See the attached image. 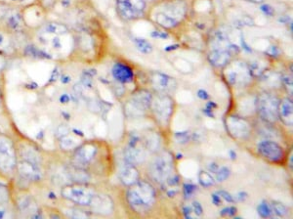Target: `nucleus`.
<instances>
[{
  "label": "nucleus",
  "instance_id": "6e6552de",
  "mask_svg": "<svg viewBox=\"0 0 293 219\" xmlns=\"http://www.w3.org/2000/svg\"><path fill=\"white\" fill-rule=\"evenodd\" d=\"M224 76L227 82L235 87L246 86L250 82L252 77L249 66L241 61L230 62L226 66Z\"/></svg>",
  "mask_w": 293,
  "mask_h": 219
},
{
  "label": "nucleus",
  "instance_id": "4be33fe9",
  "mask_svg": "<svg viewBox=\"0 0 293 219\" xmlns=\"http://www.w3.org/2000/svg\"><path fill=\"white\" fill-rule=\"evenodd\" d=\"M232 56L233 55L229 50L213 49L208 55V60L210 64H212L215 67L223 68L231 62Z\"/></svg>",
  "mask_w": 293,
  "mask_h": 219
},
{
  "label": "nucleus",
  "instance_id": "a211bd4d",
  "mask_svg": "<svg viewBox=\"0 0 293 219\" xmlns=\"http://www.w3.org/2000/svg\"><path fill=\"white\" fill-rule=\"evenodd\" d=\"M138 144L139 141L134 139V141H131L129 146L124 151V160L129 164L138 165L146 161V153L144 149H141L138 146Z\"/></svg>",
  "mask_w": 293,
  "mask_h": 219
},
{
  "label": "nucleus",
  "instance_id": "4c0bfd02",
  "mask_svg": "<svg viewBox=\"0 0 293 219\" xmlns=\"http://www.w3.org/2000/svg\"><path fill=\"white\" fill-rule=\"evenodd\" d=\"M192 210L194 215L201 216L203 213V208L199 202H193L192 205Z\"/></svg>",
  "mask_w": 293,
  "mask_h": 219
},
{
  "label": "nucleus",
  "instance_id": "9d476101",
  "mask_svg": "<svg viewBox=\"0 0 293 219\" xmlns=\"http://www.w3.org/2000/svg\"><path fill=\"white\" fill-rule=\"evenodd\" d=\"M173 171V158L168 152H163L151 163L150 174L152 178L158 182L163 183L172 174Z\"/></svg>",
  "mask_w": 293,
  "mask_h": 219
},
{
  "label": "nucleus",
  "instance_id": "c03bdc74",
  "mask_svg": "<svg viewBox=\"0 0 293 219\" xmlns=\"http://www.w3.org/2000/svg\"><path fill=\"white\" fill-rule=\"evenodd\" d=\"M5 65H6L5 58L3 57V56L0 54V72L5 68Z\"/></svg>",
  "mask_w": 293,
  "mask_h": 219
},
{
  "label": "nucleus",
  "instance_id": "7ed1b4c3",
  "mask_svg": "<svg viewBox=\"0 0 293 219\" xmlns=\"http://www.w3.org/2000/svg\"><path fill=\"white\" fill-rule=\"evenodd\" d=\"M17 162L16 142L9 135L0 133V174L7 178L14 176Z\"/></svg>",
  "mask_w": 293,
  "mask_h": 219
},
{
  "label": "nucleus",
  "instance_id": "f8f14e48",
  "mask_svg": "<svg viewBox=\"0 0 293 219\" xmlns=\"http://www.w3.org/2000/svg\"><path fill=\"white\" fill-rule=\"evenodd\" d=\"M226 127L229 134L237 140H246L251 133L250 124L242 116H228L226 119Z\"/></svg>",
  "mask_w": 293,
  "mask_h": 219
},
{
  "label": "nucleus",
  "instance_id": "1a4fd4ad",
  "mask_svg": "<svg viewBox=\"0 0 293 219\" xmlns=\"http://www.w3.org/2000/svg\"><path fill=\"white\" fill-rule=\"evenodd\" d=\"M153 95L146 90L136 91L124 106L125 115L128 117H141L151 108Z\"/></svg>",
  "mask_w": 293,
  "mask_h": 219
},
{
  "label": "nucleus",
  "instance_id": "a878e982",
  "mask_svg": "<svg viewBox=\"0 0 293 219\" xmlns=\"http://www.w3.org/2000/svg\"><path fill=\"white\" fill-rule=\"evenodd\" d=\"M13 201L0 203V219L15 218L17 216V211L12 204Z\"/></svg>",
  "mask_w": 293,
  "mask_h": 219
},
{
  "label": "nucleus",
  "instance_id": "79ce46f5",
  "mask_svg": "<svg viewBox=\"0 0 293 219\" xmlns=\"http://www.w3.org/2000/svg\"><path fill=\"white\" fill-rule=\"evenodd\" d=\"M261 10L264 12V14L265 15H267V16H270L272 17L274 14H275V11H274V8L273 7H271L270 5H263V6H261Z\"/></svg>",
  "mask_w": 293,
  "mask_h": 219
},
{
  "label": "nucleus",
  "instance_id": "cd10ccee",
  "mask_svg": "<svg viewBox=\"0 0 293 219\" xmlns=\"http://www.w3.org/2000/svg\"><path fill=\"white\" fill-rule=\"evenodd\" d=\"M79 145V140L72 136V135H67L61 138L60 141V146L62 150L74 151Z\"/></svg>",
  "mask_w": 293,
  "mask_h": 219
},
{
  "label": "nucleus",
  "instance_id": "2eb2a0df",
  "mask_svg": "<svg viewBox=\"0 0 293 219\" xmlns=\"http://www.w3.org/2000/svg\"><path fill=\"white\" fill-rule=\"evenodd\" d=\"M12 201L14 203L16 211L23 213V215L34 217L40 211L37 202L33 195H30L25 191H22V193L19 194L15 200L12 199Z\"/></svg>",
  "mask_w": 293,
  "mask_h": 219
},
{
  "label": "nucleus",
  "instance_id": "39448f33",
  "mask_svg": "<svg viewBox=\"0 0 293 219\" xmlns=\"http://www.w3.org/2000/svg\"><path fill=\"white\" fill-rule=\"evenodd\" d=\"M15 175L26 183L40 185L46 180V169L42 165L18 159Z\"/></svg>",
  "mask_w": 293,
  "mask_h": 219
},
{
  "label": "nucleus",
  "instance_id": "423d86ee",
  "mask_svg": "<svg viewBox=\"0 0 293 219\" xmlns=\"http://www.w3.org/2000/svg\"><path fill=\"white\" fill-rule=\"evenodd\" d=\"M279 104L280 100L274 94L261 93L257 96L256 112L263 120L275 124L279 119Z\"/></svg>",
  "mask_w": 293,
  "mask_h": 219
},
{
  "label": "nucleus",
  "instance_id": "58836bf2",
  "mask_svg": "<svg viewBox=\"0 0 293 219\" xmlns=\"http://www.w3.org/2000/svg\"><path fill=\"white\" fill-rule=\"evenodd\" d=\"M217 194L220 196L221 199H224L225 201L229 202V203H233V202H234V198H233V196H232L230 193L226 192V191H223V190L218 191Z\"/></svg>",
  "mask_w": 293,
  "mask_h": 219
},
{
  "label": "nucleus",
  "instance_id": "a18cd8bd",
  "mask_svg": "<svg viewBox=\"0 0 293 219\" xmlns=\"http://www.w3.org/2000/svg\"><path fill=\"white\" fill-rule=\"evenodd\" d=\"M248 1H250V2H252V3H261V2H263L264 0H248Z\"/></svg>",
  "mask_w": 293,
  "mask_h": 219
},
{
  "label": "nucleus",
  "instance_id": "9b49d317",
  "mask_svg": "<svg viewBox=\"0 0 293 219\" xmlns=\"http://www.w3.org/2000/svg\"><path fill=\"white\" fill-rule=\"evenodd\" d=\"M16 142V141H15ZM18 159L25 160L28 162H34L36 164L42 165L45 167L44 164V155L43 152L40 150L32 141H20L19 143H16Z\"/></svg>",
  "mask_w": 293,
  "mask_h": 219
},
{
  "label": "nucleus",
  "instance_id": "4468645a",
  "mask_svg": "<svg viewBox=\"0 0 293 219\" xmlns=\"http://www.w3.org/2000/svg\"><path fill=\"white\" fill-rule=\"evenodd\" d=\"M260 156L273 163H280L284 158V152L282 146L275 141L265 140L260 142L257 146Z\"/></svg>",
  "mask_w": 293,
  "mask_h": 219
},
{
  "label": "nucleus",
  "instance_id": "20e7f679",
  "mask_svg": "<svg viewBox=\"0 0 293 219\" xmlns=\"http://www.w3.org/2000/svg\"><path fill=\"white\" fill-rule=\"evenodd\" d=\"M99 154V146L95 142L79 144L74 150L70 158V165L88 173V168L94 164Z\"/></svg>",
  "mask_w": 293,
  "mask_h": 219
},
{
  "label": "nucleus",
  "instance_id": "6ab92c4d",
  "mask_svg": "<svg viewBox=\"0 0 293 219\" xmlns=\"http://www.w3.org/2000/svg\"><path fill=\"white\" fill-rule=\"evenodd\" d=\"M112 74L114 80L120 83H129L134 80L133 69L124 63H115Z\"/></svg>",
  "mask_w": 293,
  "mask_h": 219
},
{
  "label": "nucleus",
  "instance_id": "5701e85b",
  "mask_svg": "<svg viewBox=\"0 0 293 219\" xmlns=\"http://www.w3.org/2000/svg\"><path fill=\"white\" fill-rule=\"evenodd\" d=\"M118 176L120 181L126 186H131L139 180V173L135 165L129 164L127 162L119 169Z\"/></svg>",
  "mask_w": 293,
  "mask_h": 219
},
{
  "label": "nucleus",
  "instance_id": "f257e3e1",
  "mask_svg": "<svg viewBox=\"0 0 293 219\" xmlns=\"http://www.w3.org/2000/svg\"><path fill=\"white\" fill-rule=\"evenodd\" d=\"M130 208L136 212H148L154 207L157 200V193L154 186L145 180H138L129 186L126 194Z\"/></svg>",
  "mask_w": 293,
  "mask_h": 219
},
{
  "label": "nucleus",
  "instance_id": "f704fd0d",
  "mask_svg": "<svg viewBox=\"0 0 293 219\" xmlns=\"http://www.w3.org/2000/svg\"><path fill=\"white\" fill-rule=\"evenodd\" d=\"M272 208H273V211H275V213H277L279 216H285L288 213V208L279 202H273Z\"/></svg>",
  "mask_w": 293,
  "mask_h": 219
},
{
  "label": "nucleus",
  "instance_id": "dca6fc26",
  "mask_svg": "<svg viewBox=\"0 0 293 219\" xmlns=\"http://www.w3.org/2000/svg\"><path fill=\"white\" fill-rule=\"evenodd\" d=\"M151 83L158 94L169 95L177 88V81L169 76L161 72H154L151 77Z\"/></svg>",
  "mask_w": 293,
  "mask_h": 219
},
{
  "label": "nucleus",
  "instance_id": "e433bc0d",
  "mask_svg": "<svg viewBox=\"0 0 293 219\" xmlns=\"http://www.w3.org/2000/svg\"><path fill=\"white\" fill-rule=\"evenodd\" d=\"M197 191V186L192 184H186L184 186V194L186 198H190L193 195V193Z\"/></svg>",
  "mask_w": 293,
  "mask_h": 219
},
{
  "label": "nucleus",
  "instance_id": "aec40b11",
  "mask_svg": "<svg viewBox=\"0 0 293 219\" xmlns=\"http://www.w3.org/2000/svg\"><path fill=\"white\" fill-rule=\"evenodd\" d=\"M186 11H187V8H186L185 3L179 0V1H173V2L167 3L166 5H164L163 11L161 12L180 23L181 20L186 15Z\"/></svg>",
  "mask_w": 293,
  "mask_h": 219
},
{
  "label": "nucleus",
  "instance_id": "0eeeda50",
  "mask_svg": "<svg viewBox=\"0 0 293 219\" xmlns=\"http://www.w3.org/2000/svg\"><path fill=\"white\" fill-rule=\"evenodd\" d=\"M158 124L162 127H166L169 124L171 116L174 111V100L169 95L158 94L153 96V101L150 108Z\"/></svg>",
  "mask_w": 293,
  "mask_h": 219
},
{
  "label": "nucleus",
  "instance_id": "bb28decb",
  "mask_svg": "<svg viewBox=\"0 0 293 219\" xmlns=\"http://www.w3.org/2000/svg\"><path fill=\"white\" fill-rule=\"evenodd\" d=\"M155 20L160 27H162L164 29H167V30L174 29L175 27H177L179 25V22H177L174 19L170 18L167 15L163 14L162 12H158V13L156 14Z\"/></svg>",
  "mask_w": 293,
  "mask_h": 219
},
{
  "label": "nucleus",
  "instance_id": "c9c22d12",
  "mask_svg": "<svg viewBox=\"0 0 293 219\" xmlns=\"http://www.w3.org/2000/svg\"><path fill=\"white\" fill-rule=\"evenodd\" d=\"M216 173H217V176H216L217 181L218 182H224L225 180L229 178V176L231 175V171L227 166H222V167L218 168V171L216 172Z\"/></svg>",
  "mask_w": 293,
  "mask_h": 219
},
{
  "label": "nucleus",
  "instance_id": "f3484780",
  "mask_svg": "<svg viewBox=\"0 0 293 219\" xmlns=\"http://www.w3.org/2000/svg\"><path fill=\"white\" fill-rule=\"evenodd\" d=\"M88 208H90L92 212L96 214L107 216L113 213V200L111 197L106 194H100L96 192V194L92 198V201Z\"/></svg>",
  "mask_w": 293,
  "mask_h": 219
},
{
  "label": "nucleus",
  "instance_id": "f03ea898",
  "mask_svg": "<svg viewBox=\"0 0 293 219\" xmlns=\"http://www.w3.org/2000/svg\"><path fill=\"white\" fill-rule=\"evenodd\" d=\"M96 194L94 187L87 182H72L61 187L60 196L78 207L88 208L92 198Z\"/></svg>",
  "mask_w": 293,
  "mask_h": 219
},
{
  "label": "nucleus",
  "instance_id": "37998d69",
  "mask_svg": "<svg viewBox=\"0 0 293 219\" xmlns=\"http://www.w3.org/2000/svg\"><path fill=\"white\" fill-rule=\"evenodd\" d=\"M212 202L214 204L215 206H220L222 204V201H221V198L218 195V194H213L212 195Z\"/></svg>",
  "mask_w": 293,
  "mask_h": 219
},
{
  "label": "nucleus",
  "instance_id": "2f4dec72",
  "mask_svg": "<svg viewBox=\"0 0 293 219\" xmlns=\"http://www.w3.org/2000/svg\"><path fill=\"white\" fill-rule=\"evenodd\" d=\"M12 201L11 188L8 183L0 180V203Z\"/></svg>",
  "mask_w": 293,
  "mask_h": 219
},
{
  "label": "nucleus",
  "instance_id": "b1692460",
  "mask_svg": "<svg viewBox=\"0 0 293 219\" xmlns=\"http://www.w3.org/2000/svg\"><path fill=\"white\" fill-rule=\"evenodd\" d=\"M257 96H245L240 99L237 105V109L242 117L253 115L256 112Z\"/></svg>",
  "mask_w": 293,
  "mask_h": 219
},
{
  "label": "nucleus",
  "instance_id": "393cba45",
  "mask_svg": "<svg viewBox=\"0 0 293 219\" xmlns=\"http://www.w3.org/2000/svg\"><path fill=\"white\" fill-rule=\"evenodd\" d=\"M40 28L43 31L42 33L45 35H62L67 34L68 32L67 26L55 22L43 23Z\"/></svg>",
  "mask_w": 293,
  "mask_h": 219
},
{
  "label": "nucleus",
  "instance_id": "72a5a7b5",
  "mask_svg": "<svg viewBox=\"0 0 293 219\" xmlns=\"http://www.w3.org/2000/svg\"><path fill=\"white\" fill-rule=\"evenodd\" d=\"M199 180H200L201 185L205 188L213 186L215 183L213 177L211 176L210 173H207V172H201L199 173Z\"/></svg>",
  "mask_w": 293,
  "mask_h": 219
},
{
  "label": "nucleus",
  "instance_id": "c756f323",
  "mask_svg": "<svg viewBox=\"0 0 293 219\" xmlns=\"http://www.w3.org/2000/svg\"><path fill=\"white\" fill-rule=\"evenodd\" d=\"M160 138L157 133H149L145 137V144L148 150L157 152L160 147Z\"/></svg>",
  "mask_w": 293,
  "mask_h": 219
},
{
  "label": "nucleus",
  "instance_id": "473e14b6",
  "mask_svg": "<svg viewBox=\"0 0 293 219\" xmlns=\"http://www.w3.org/2000/svg\"><path fill=\"white\" fill-rule=\"evenodd\" d=\"M257 211L259 213L260 216L263 217V218H268V217H271L272 214H273V208H272V206H270L267 202L263 201L261 202L258 207H257Z\"/></svg>",
  "mask_w": 293,
  "mask_h": 219
},
{
  "label": "nucleus",
  "instance_id": "ea45409f",
  "mask_svg": "<svg viewBox=\"0 0 293 219\" xmlns=\"http://www.w3.org/2000/svg\"><path fill=\"white\" fill-rule=\"evenodd\" d=\"M267 53L269 54V56H272V57H278V56H280L281 50H280L279 47L272 45V46H270V48L268 49Z\"/></svg>",
  "mask_w": 293,
  "mask_h": 219
},
{
  "label": "nucleus",
  "instance_id": "7c9ffc66",
  "mask_svg": "<svg viewBox=\"0 0 293 219\" xmlns=\"http://www.w3.org/2000/svg\"><path fill=\"white\" fill-rule=\"evenodd\" d=\"M134 43L137 49L143 54H150L153 51V45L151 44V42L143 37H135Z\"/></svg>",
  "mask_w": 293,
  "mask_h": 219
},
{
  "label": "nucleus",
  "instance_id": "a19ab883",
  "mask_svg": "<svg viewBox=\"0 0 293 219\" xmlns=\"http://www.w3.org/2000/svg\"><path fill=\"white\" fill-rule=\"evenodd\" d=\"M237 212V208H234V207H229V208H226L221 211V214L222 215H225V216H233L235 215Z\"/></svg>",
  "mask_w": 293,
  "mask_h": 219
},
{
  "label": "nucleus",
  "instance_id": "412c9836",
  "mask_svg": "<svg viewBox=\"0 0 293 219\" xmlns=\"http://www.w3.org/2000/svg\"><path fill=\"white\" fill-rule=\"evenodd\" d=\"M292 100L289 98H284L280 101L279 104V118L286 127H292Z\"/></svg>",
  "mask_w": 293,
  "mask_h": 219
},
{
  "label": "nucleus",
  "instance_id": "c85d7f7f",
  "mask_svg": "<svg viewBox=\"0 0 293 219\" xmlns=\"http://www.w3.org/2000/svg\"><path fill=\"white\" fill-rule=\"evenodd\" d=\"M173 66L175 67V69H177L178 71H180L182 74L184 75H187V74H191L193 69V67H192V64L183 59V58H177L173 61Z\"/></svg>",
  "mask_w": 293,
  "mask_h": 219
},
{
  "label": "nucleus",
  "instance_id": "ddd939ff",
  "mask_svg": "<svg viewBox=\"0 0 293 219\" xmlns=\"http://www.w3.org/2000/svg\"><path fill=\"white\" fill-rule=\"evenodd\" d=\"M116 9L124 20H135L145 9L144 0H117Z\"/></svg>",
  "mask_w": 293,
  "mask_h": 219
}]
</instances>
